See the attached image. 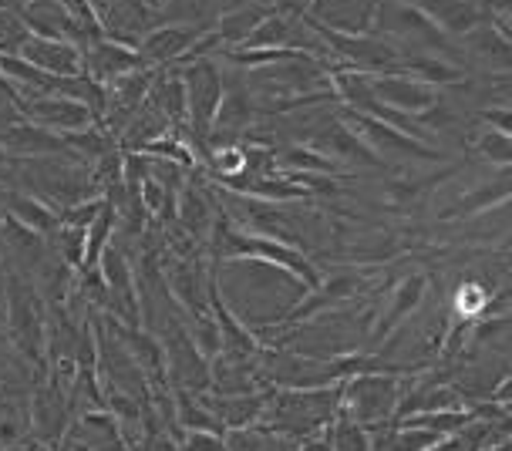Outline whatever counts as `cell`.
Returning a JSON list of instances; mask_svg holds the SVG:
<instances>
[{
  "label": "cell",
  "mask_w": 512,
  "mask_h": 451,
  "mask_svg": "<svg viewBox=\"0 0 512 451\" xmlns=\"http://www.w3.org/2000/svg\"><path fill=\"white\" fill-rule=\"evenodd\" d=\"M4 297H7V340L17 351V357L27 364H34L38 381H44V351H48V303L38 297L34 283H24V276H7L4 283Z\"/></svg>",
  "instance_id": "6da1fadb"
},
{
  "label": "cell",
  "mask_w": 512,
  "mask_h": 451,
  "mask_svg": "<svg viewBox=\"0 0 512 451\" xmlns=\"http://www.w3.org/2000/svg\"><path fill=\"white\" fill-rule=\"evenodd\" d=\"M408 374H361L341 381V411L361 428L395 425V408Z\"/></svg>",
  "instance_id": "7a4b0ae2"
},
{
  "label": "cell",
  "mask_w": 512,
  "mask_h": 451,
  "mask_svg": "<svg viewBox=\"0 0 512 451\" xmlns=\"http://www.w3.org/2000/svg\"><path fill=\"white\" fill-rule=\"evenodd\" d=\"M425 297H428V276L425 273L401 276L395 287L388 290V297L381 300V310H378V317H374V324L368 327L364 347H368V351H381V347H388L398 330L405 327L418 310H422Z\"/></svg>",
  "instance_id": "3957f363"
},
{
  "label": "cell",
  "mask_w": 512,
  "mask_h": 451,
  "mask_svg": "<svg viewBox=\"0 0 512 451\" xmlns=\"http://www.w3.org/2000/svg\"><path fill=\"white\" fill-rule=\"evenodd\" d=\"M341 122L351 125L354 132H358L364 142H368V149L378 155L381 165H388V162H395V159H408V162L411 159H422V162H438V159H442V152H438L435 145L415 142L411 135L398 132L395 125L381 122V118L361 112V108H344Z\"/></svg>",
  "instance_id": "277c9868"
},
{
  "label": "cell",
  "mask_w": 512,
  "mask_h": 451,
  "mask_svg": "<svg viewBox=\"0 0 512 451\" xmlns=\"http://www.w3.org/2000/svg\"><path fill=\"white\" fill-rule=\"evenodd\" d=\"M182 85H186V112L192 122V132H196L199 145L206 142L209 132H213V118L216 108L223 101V75L209 58H196L192 68L179 71Z\"/></svg>",
  "instance_id": "5b68a950"
},
{
  "label": "cell",
  "mask_w": 512,
  "mask_h": 451,
  "mask_svg": "<svg viewBox=\"0 0 512 451\" xmlns=\"http://www.w3.org/2000/svg\"><path fill=\"white\" fill-rule=\"evenodd\" d=\"M438 88L425 85V81L405 75V71H391V75H371V101L368 105H381L388 112L422 118L428 108L438 105Z\"/></svg>",
  "instance_id": "8992f818"
},
{
  "label": "cell",
  "mask_w": 512,
  "mask_h": 451,
  "mask_svg": "<svg viewBox=\"0 0 512 451\" xmlns=\"http://www.w3.org/2000/svg\"><path fill=\"white\" fill-rule=\"evenodd\" d=\"M68 425H71L68 394L48 381L34 384L31 398H27V431H31L41 445H54V441L64 438Z\"/></svg>",
  "instance_id": "52a82bcc"
},
{
  "label": "cell",
  "mask_w": 512,
  "mask_h": 451,
  "mask_svg": "<svg viewBox=\"0 0 512 451\" xmlns=\"http://www.w3.org/2000/svg\"><path fill=\"white\" fill-rule=\"evenodd\" d=\"M310 149L324 152L341 169H381V159L368 149V142L341 118H331L324 128H317L310 135Z\"/></svg>",
  "instance_id": "ba28073f"
},
{
  "label": "cell",
  "mask_w": 512,
  "mask_h": 451,
  "mask_svg": "<svg viewBox=\"0 0 512 451\" xmlns=\"http://www.w3.org/2000/svg\"><path fill=\"white\" fill-rule=\"evenodd\" d=\"M21 115H27V122L41 125V128H51V132L64 135H75V132H85L88 125H95V115L85 101L71 98V95H41V98H31L24 101Z\"/></svg>",
  "instance_id": "9c48e42d"
},
{
  "label": "cell",
  "mask_w": 512,
  "mask_h": 451,
  "mask_svg": "<svg viewBox=\"0 0 512 451\" xmlns=\"http://www.w3.org/2000/svg\"><path fill=\"white\" fill-rule=\"evenodd\" d=\"M85 54V75L98 85H112L115 78L128 75V71L145 68L139 51L125 41H112V38H95L88 41V48H81Z\"/></svg>",
  "instance_id": "30bf717a"
},
{
  "label": "cell",
  "mask_w": 512,
  "mask_h": 451,
  "mask_svg": "<svg viewBox=\"0 0 512 451\" xmlns=\"http://www.w3.org/2000/svg\"><path fill=\"white\" fill-rule=\"evenodd\" d=\"M17 58H24L27 64H34L44 75L54 78H78L85 75V54L78 44L71 41H51V38H27L17 51Z\"/></svg>",
  "instance_id": "8fae6325"
},
{
  "label": "cell",
  "mask_w": 512,
  "mask_h": 451,
  "mask_svg": "<svg viewBox=\"0 0 512 451\" xmlns=\"http://www.w3.org/2000/svg\"><path fill=\"white\" fill-rule=\"evenodd\" d=\"M199 38H203V27L196 24H166L145 34L135 51H139L142 64H172L186 58Z\"/></svg>",
  "instance_id": "7c38bea8"
},
{
  "label": "cell",
  "mask_w": 512,
  "mask_h": 451,
  "mask_svg": "<svg viewBox=\"0 0 512 451\" xmlns=\"http://www.w3.org/2000/svg\"><path fill=\"white\" fill-rule=\"evenodd\" d=\"M445 38H465L475 27L489 24V14L482 0H422L418 4Z\"/></svg>",
  "instance_id": "4fadbf2b"
},
{
  "label": "cell",
  "mask_w": 512,
  "mask_h": 451,
  "mask_svg": "<svg viewBox=\"0 0 512 451\" xmlns=\"http://www.w3.org/2000/svg\"><path fill=\"white\" fill-rule=\"evenodd\" d=\"M216 202L209 199L206 189H199L196 182L186 179V186L179 189V202H176V219L179 226L186 229V236L196 243V239H206L213 233V223H216Z\"/></svg>",
  "instance_id": "5bb4252c"
},
{
  "label": "cell",
  "mask_w": 512,
  "mask_h": 451,
  "mask_svg": "<svg viewBox=\"0 0 512 451\" xmlns=\"http://www.w3.org/2000/svg\"><path fill=\"white\" fill-rule=\"evenodd\" d=\"M4 199H7V216H11L14 223L34 229V233H41V236H51L61 223L58 209H54L51 202L31 196V192L4 189Z\"/></svg>",
  "instance_id": "9a60e30c"
},
{
  "label": "cell",
  "mask_w": 512,
  "mask_h": 451,
  "mask_svg": "<svg viewBox=\"0 0 512 451\" xmlns=\"http://www.w3.org/2000/svg\"><path fill=\"white\" fill-rule=\"evenodd\" d=\"M506 199H509V169H499L496 182H486V186L459 196V206L442 213V219H469V216L489 213L492 206H506Z\"/></svg>",
  "instance_id": "2e32d148"
},
{
  "label": "cell",
  "mask_w": 512,
  "mask_h": 451,
  "mask_svg": "<svg viewBox=\"0 0 512 451\" xmlns=\"http://www.w3.org/2000/svg\"><path fill=\"white\" fill-rule=\"evenodd\" d=\"M465 44H469V51L482 64H489V71H499V75L509 71V38L499 34L492 24H482V27H475V31H469L465 34Z\"/></svg>",
  "instance_id": "e0dca14e"
},
{
  "label": "cell",
  "mask_w": 512,
  "mask_h": 451,
  "mask_svg": "<svg viewBox=\"0 0 512 451\" xmlns=\"http://www.w3.org/2000/svg\"><path fill=\"white\" fill-rule=\"evenodd\" d=\"M283 172H307V176H344L341 165H334L324 152L310 149V145H287L280 155H273Z\"/></svg>",
  "instance_id": "ac0fdd59"
},
{
  "label": "cell",
  "mask_w": 512,
  "mask_h": 451,
  "mask_svg": "<svg viewBox=\"0 0 512 451\" xmlns=\"http://www.w3.org/2000/svg\"><path fill=\"white\" fill-rule=\"evenodd\" d=\"M331 448L334 451H371V435H368V428H361L358 421H351L337 408L331 421Z\"/></svg>",
  "instance_id": "d6986e66"
},
{
  "label": "cell",
  "mask_w": 512,
  "mask_h": 451,
  "mask_svg": "<svg viewBox=\"0 0 512 451\" xmlns=\"http://www.w3.org/2000/svg\"><path fill=\"white\" fill-rule=\"evenodd\" d=\"M475 149L489 165H499V169H509L512 162V145L506 132H496V128H486L479 138H475Z\"/></svg>",
  "instance_id": "ffe728a7"
},
{
  "label": "cell",
  "mask_w": 512,
  "mask_h": 451,
  "mask_svg": "<svg viewBox=\"0 0 512 451\" xmlns=\"http://www.w3.org/2000/svg\"><path fill=\"white\" fill-rule=\"evenodd\" d=\"M27 38H31V31L21 21V14L0 7V54H17Z\"/></svg>",
  "instance_id": "44dd1931"
},
{
  "label": "cell",
  "mask_w": 512,
  "mask_h": 451,
  "mask_svg": "<svg viewBox=\"0 0 512 451\" xmlns=\"http://www.w3.org/2000/svg\"><path fill=\"white\" fill-rule=\"evenodd\" d=\"M179 451H230V448H226V438L216 435V431H182Z\"/></svg>",
  "instance_id": "7402d4cb"
},
{
  "label": "cell",
  "mask_w": 512,
  "mask_h": 451,
  "mask_svg": "<svg viewBox=\"0 0 512 451\" xmlns=\"http://www.w3.org/2000/svg\"><path fill=\"white\" fill-rule=\"evenodd\" d=\"M297 451H334L331 448V425H324V428L310 431L307 438H300L297 441Z\"/></svg>",
  "instance_id": "603a6c76"
},
{
  "label": "cell",
  "mask_w": 512,
  "mask_h": 451,
  "mask_svg": "<svg viewBox=\"0 0 512 451\" xmlns=\"http://www.w3.org/2000/svg\"><path fill=\"white\" fill-rule=\"evenodd\" d=\"M11 367H17V351L11 347V340H0V377H7Z\"/></svg>",
  "instance_id": "cb8c5ba5"
},
{
  "label": "cell",
  "mask_w": 512,
  "mask_h": 451,
  "mask_svg": "<svg viewBox=\"0 0 512 451\" xmlns=\"http://www.w3.org/2000/svg\"><path fill=\"white\" fill-rule=\"evenodd\" d=\"M24 4H27V0H0V7H4V11H21Z\"/></svg>",
  "instance_id": "d4e9b609"
},
{
  "label": "cell",
  "mask_w": 512,
  "mask_h": 451,
  "mask_svg": "<svg viewBox=\"0 0 512 451\" xmlns=\"http://www.w3.org/2000/svg\"><path fill=\"white\" fill-rule=\"evenodd\" d=\"M4 169H11V155L0 149V179H4Z\"/></svg>",
  "instance_id": "484cf974"
},
{
  "label": "cell",
  "mask_w": 512,
  "mask_h": 451,
  "mask_svg": "<svg viewBox=\"0 0 512 451\" xmlns=\"http://www.w3.org/2000/svg\"><path fill=\"white\" fill-rule=\"evenodd\" d=\"M479 451H512L509 441H502V445H489V448H479Z\"/></svg>",
  "instance_id": "4316f807"
}]
</instances>
